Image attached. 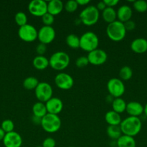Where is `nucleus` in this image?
<instances>
[{"mask_svg":"<svg viewBox=\"0 0 147 147\" xmlns=\"http://www.w3.org/2000/svg\"><path fill=\"white\" fill-rule=\"evenodd\" d=\"M76 2L79 6H86L90 1H89V0H76Z\"/></svg>","mask_w":147,"mask_h":147,"instance_id":"41","label":"nucleus"},{"mask_svg":"<svg viewBox=\"0 0 147 147\" xmlns=\"http://www.w3.org/2000/svg\"><path fill=\"white\" fill-rule=\"evenodd\" d=\"M35 95L39 102L45 103L53 97V88L49 83L40 82L35 89Z\"/></svg>","mask_w":147,"mask_h":147,"instance_id":"7","label":"nucleus"},{"mask_svg":"<svg viewBox=\"0 0 147 147\" xmlns=\"http://www.w3.org/2000/svg\"><path fill=\"white\" fill-rule=\"evenodd\" d=\"M144 114H145V116L147 117V103H146V105L144 106Z\"/></svg>","mask_w":147,"mask_h":147,"instance_id":"44","label":"nucleus"},{"mask_svg":"<svg viewBox=\"0 0 147 147\" xmlns=\"http://www.w3.org/2000/svg\"><path fill=\"white\" fill-rule=\"evenodd\" d=\"M133 8L139 13H144L147 11V2L144 0H137L133 1Z\"/></svg>","mask_w":147,"mask_h":147,"instance_id":"31","label":"nucleus"},{"mask_svg":"<svg viewBox=\"0 0 147 147\" xmlns=\"http://www.w3.org/2000/svg\"><path fill=\"white\" fill-rule=\"evenodd\" d=\"M5 134H6L5 132H4V131L1 129V128L0 127V142H1V141H3L4 136H5Z\"/></svg>","mask_w":147,"mask_h":147,"instance_id":"43","label":"nucleus"},{"mask_svg":"<svg viewBox=\"0 0 147 147\" xmlns=\"http://www.w3.org/2000/svg\"><path fill=\"white\" fill-rule=\"evenodd\" d=\"M126 31H132L135 28V23L133 20H128L126 22L123 23Z\"/></svg>","mask_w":147,"mask_h":147,"instance_id":"38","label":"nucleus"},{"mask_svg":"<svg viewBox=\"0 0 147 147\" xmlns=\"http://www.w3.org/2000/svg\"><path fill=\"white\" fill-rule=\"evenodd\" d=\"M70 147H74V146H70Z\"/></svg>","mask_w":147,"mask_h":147,"instance_id":"46","label":"nucleus"},{"mask_svg":"<svg viewBox=\"0 0 147 147\" xmlns=\"http://www.w3.org/2000/svg\"><path fill=\"white\" fill-rule=\"evenodd\" d=\"M35 147H42V146H35Z\"/></svg>","mask_w":147,"mask_h":147,"instance_id":"45","label":"nucleus"},{"mask_svg":"<svg viewBox=\"0 0 147 147\" xmlns=\"http://www.w3.org/2000/svg\"><path fill=\"white\" fill-rule=\"evenodd\" d=\"M78 7H79V5H78L77 2L74 0H70V1H66L64 4L65 10L69 13H73L75 11H76Z\"/></svg>","mask_w":147,"mask_h":147,"instance_id":"33","label":"nucleus"},{"mask_svg":"<svg viewBox=\"0 0 147 147\" xmlns=\"http://www.w3.org/2000/svg\"><path fill=\"white\" fill-rule=\"evenodd\" d=\"M89 63L93 65H102L108 60V54L106 52L101 49H96L88 53L86 56Z\"/></svg>","mask_w":147,"mask_h":147,"instance_id":"13","label":"nucleus"},{"mask_svg":"<svg viewBox=\"0 0 147 147\" xmlns=\"http://www.w3.org/2000/svg\"><path fill=\"white\" fill-rule=\"evenodd\" d=\"M37 30L34 26L27 24L20 27L18 30V36L25 42H33L37 39Z\"/></svg>","mask_w":147,"mask_h":147,"instance_id":"9","label":"nucleus"},{"mask_svg":"<svg viewBox=\"0 0 147 147\" xmlns=\"http://www.w3.org/2000/svg\"><path fill=\"white\" fill-rule=\"evenodd\" d=\"M33 65L38 70H43L49 66V59L44 55H37L33 60Z\"/></svg>","mask_w":147,"mask_h":147,"instance_id":"21","label":"nucleus"},{"mask_svg":"<svg viewBox=\"0 0 147 147\" xmlns=\"http://www.w3.org/2000/svg\"><path fill=\"white\" fill-rule=\"evenodd\" d=\"M66 45L72 49L79 48V37L75 34H70L66 38Z\"/></svg>","mask_w":147,"mask_h":147,"instance_id":"28","label":"nucleus"},{"mask_svg":"<svg viewBox=\"0 0 147 147\" xmlns=\"http://www.w3.org/2000/svg\"><path fill=\"white\" fill-rule=\"evenodd\" d=\"M40 82L38 81L37 78H36L35 77H33V76H30V77H27L23 80V87L26 89V90H35L36 88V87L37 86V85L39 84Z\"/></svg>","mask_w":147,"mask_h":147,"instance_id":"27","label":"nucleus"},{"mask_svg":"<svg viewBox=\"0 0 147 147\" xmlns=\"http://www.w3.org/2000/svg\"><path fill=\"white\" fill-rule=\"evenodd\" d=\"M144 107L141 103L137 101H131L127 103L126 110L129 116H133V117H138L144 113Z\"/></svg>","mask_w":147,"mask_h":147,"instance_id":"16","label":"nucleus"},{"mask_svg":"<svg viewBox=\"0 0 147 147\" xmlns=\"http://www.w3.org/2000/svg\"><path fill=\"white\" fill-rule=\"evenodd\" d=\"M126 32L123 23L118 20L108 24L106 28L107 35L114 42L122 41L126 35Z\"/></svg>","mask_w":147,"mask_h":147,"instance_id":"2","label":"nucleus"},{"mask_svg":"<svg viewBox=\"0 0 147 147\" xmlns=\"http://www.w3.org/2000/svg\"><path fill=\"white\" fill-rule=\"evenodd\" d=\"M56 142L54 139L51 137H48L43 140L42 147H56Z\"/></svg>","mask_w":147,"mask_h":147,"instance_id":"36","label":"nucleus"},{"mask_svg":"<svg viewBox=\"0 0 147 147\" xmlns=\"http://www.w3.org/2000/svg\"><path fill=\"white\" fill-rule=\"evenodd\" d=\"M105 120L109 126H120L122 121L120 115L112 110L107 112L105 116Z\"/></svg>","mask_w":147,"mask_h":147,"instance_id":"20","label":"nucleus"},{"mask_svg":"<svg viewBox=\"0 0 147 147\" xmlns=\"http://www.w3.org/2000/svg\"><path fill=\"white\" fill-rule=\"evenodd\" d=\"M46 50H47L46 45L43 44V43H40L36 47V52L37 53V55H43L46 53Z\"/></svg>","mask_w":147,"mask_h":147,"instance_id":"37","label":"nucleus"},{"mask_svg":"<svg viewBox=\"0 0 147 147\" xmlns=\"http://www.w3.org/2000/svg\"><path fill=\"white\" fill-rule=\"evenodd\" d=\"M102 16L104 21L106 22L108 24H110V23L116 21L117 11H115V9L112 8V7H106L102 11Z\"/></svg>","mask_w":147,"mask_h":147,"instance_id":"24","label":"nucleus"},{"mask_svg":"<svg viewBox=\"0 0 147 147\" xmlns=\"http://www.w3.org/2000/svg\"><path fill=\"white\" fill-rule=\"evenodd\" d=\"M28 11L35 17H42L47 11V2L43 0H33L27 6Z\"/></svg>","mask_w":147,"mask_h":147,"instance_id":"10","label":"nucleus"},{"mask_svg":"<svg viewBox=\"0 0 147 147\" xmlns=\"http://www.w3.org/2000/svg\"><path fill=\"white\" fill-rule=\"evenodd\" d=\"M127 103L121 98H114V100L112 102V111L116 113H123L126 110Z\"/></svg>","mask_w":147,"mask_h":147,"instance_id":"25","label":"nucleus"},{"mask_svg":"<svg viewBox=\"0 0 147 147\" xmlns=\"http://www.w3.org/2000/svg\"><path fill=\"white\" fill-rule=\"evenodd\" d=\"M88 64H89V63L87 57L86 56H81V57H78L76 60V65L79 68L86 67L88 65Z\"/></svg>","mask_w":147,"mask_h":147,"instance_id":"35","label":"nucleus"},{"mask_svg":"<svg viewBox=\"0 0 147 147\" xmlns=\"http://www.w3.org/2000/svg\"><path fill=\"white\" fill-rule=\"evenodd\" d=\"M99 18V11L95 6L85 7L79 14V20L86 26L95 25Z\"/></svg>","mask_w":147,"mask_h":147,"instance_id":"5","label":"nucleus"},{"mask_svg":"<svg viewBox=\"0 0 147 147\" xmlns=\"http://www.w3.org/2000/svg\"><path fill=\"white\" fill-rule=\"evenodd\" d=\"M79 47L84 51L90 52L97 49L99 45V38L93 32H86L79 37Z\"/></svg>","mask_w":147,"mask_h":147,"instance_id":"4","label":"nucleus"},{"mask_svg":"<svg viewBox=\"0 0 147 147\" xmlns=\"http://www.w3.org/2000/svg\"><path fill=\"white\" fill-rule=\"evenodd\" d=\"M15 22L19 27H22L27 24V17L25 13L22 11H18L14 16Z\"/></svg>","mask_w":147,"mask_h":147,"instance_id":"30","label":"nucleus"},{"mask_svg":"<svg viewBox=\"0 0 147 147\" xmlns=\"http://www.w3.org/2000/svg\"><path fill=\"white\" fill-rule=\"evenodd\" d=\"M131 49L137 54H144L147 52V40L142 37L136 38L132 41Z\"/></svg>","mask_w":147,"mask_h":147,"instance_id":"17","label":"nucleus"},{"mask_svg":"<svg viewBox=\"0 0 147 147\" xmlns=\"http://www.w3.org/2000/svg\"><path fill=\"white\" fill-rule=\"evenodd\" d=\"M1 128L6 134L10 133V132L14 131V124L12 120H10V119H6V120L3 121L2 123H1Z\"/></svg>","mask_w":147,"mask_h":147,"instance_id":"32","label":"nucleus"},{"mask_svg":"<svg viewBox=\"0 0 147 147\" xmlns=\"http://www.w3.org/2000/svg\"><path fill=\"white\" fill-rule=\"evenodd\" d=\"M117 147H136V142L133 137L122 134L116 141Z\"/></svg>","mask_w":147,"mask_h":147,"instance_id":"22","label":"nucleus"},{"mask_svg":"<svg viewBox=\"0 0 147 147\" xmlns=\"http://www.w3.org/2000/svg\"><path fill=\"white\" fill-rule=\"evenodd\" d=\"M45 104H46L48 113L58 115L63 110V101L59 98L52 97L46 103H45Z\"/></svg>","mask_w":147,"mask_h":147,"instance_id":"15","label":"nucleus"},{"mask_svg":"<svg viewBox=\"0 0 147 147\" xmlns=\"http://www.w3.org/2000/svg\"><path fill=\"white\" fill-rule=\"evenodd\" d=\"M33 116H36L42 119L44 117L46 114L48 113L47 109H46V104L42 102H36L34 105L33 106Z\"/></svg>","mask_w":147,"mask_h":147,"instance_id":"23","label":"nucleus"},{"mask_svg":"<svg viewBox=\"0 0 147 147\" xmlns=\"http://www.w3.org/2000/svg\"><path fill=\"white\" fill-rule=\"evenodd\" d=\"M96 7H97V9L99 10V11H103V10L106 8L107 6H106V4H105V2H104V1H99V2L97 3Z\"/></svg>","mask_w":147,"mask_h":147,"instance_id":"40","label":"nucleus"},{"mask_svg":"<svg viewBox=\"0 0 147 147\" xmlns=\"http://www.w3.org/2000/svg\"><path fill=\"white\" fill-rule=\"evenodd\" d=\"M104 2L106 4L107 7H112L113 8L115 6L119 3L118 0H104Z\"/></svg>","mask_w":147,"mask_h":147,"instance_id":"39","label":"nucleus"},{"mask_svg":"<svg viewBox=\"0 0 147 147\" xmlns=\"http://www.w3.org/2000/svg\"><path fill=\"white\" fill-rule=\"evenodd\" d=\"M107 88L110 95L115 98H120L125 91V87L123 82L120 78H112L108 80Z\"/></svg>","mask_w":147,"mask_h":147,"instance_id":"8","label":"nucleus"},{"mask_svg":"<svg viewBox=\"0 0 147 147\" xmlns=\"http://www.w3.org/2000/svg\"><path fill=\"white\" fill-rule=\"evenodd\" d=\"M70 63V57L66 53L58 51L53 53L49 59V65L57 71L65 70Z\"/></svg>","mask_w":147,"mask_h":147,"instance_id":"3","label":"nucleus"},{"mask_svg":"<svg viewBox=\"0 0 147 147\" xmlns=\"http://www.w3.org/2000/svg\"><path fill=\"white\" fill-rule=\"evenodd\" d=\"M42 128L45 131L53 134L57 132L61 126V120L58 115L47 113L41 120Z\"/></svg>","mask_w":147,"mask_h":147,"instance_id":"6","label":"nucleus"},{"mask_svg":"<svg viewBox=\"0 0 147 147\" xmlns=\"http://www.w3.org/2000/svg\"><path fill=\"white\" fill-rule=\"evenodd\" d=\"M42 22L44 24V26H52V24L54 22V16L49 13H46L43 17H41Z\"/></svg>","mask_w":147,"mask_h":147,"instance_id":"34","label":"nucleus"},{"mask_svg":"<svg viewBox=\"0 0 147 147\" xmlns=\"http://www.w3.org/2000/svg\"><path fill=\"white\" fill-rule=\"evenodd\" d=\"M106 132L112 140L117 141L122 135L120 126H108Z\"/></svg>","mask_w":147,"mask_h":147,"instance_id":"26","label":"nucleus"},{"mask_svg":"<svg viewBox=\"0 0 147 147\" xmlns=\"http://www.w3.org/2000/svg\"><path fill=\"white\" fill-rule=\"evenodd\" d=\"M120 127L122 134L134 137L141 131L142 122L138 117L128 116L126 119L122 120Z\"/></svg>","mask_w":147,"mask_h":147,"instance_id":"1","label":"nucleus"},{"mask_svg":"<svg viewBox=\"0 0 147 147\" xmlns=\"http://www.w3.org/2000/svg\"><path fill=\"white\" fill-rule=\"evenodd\" d=\"M55 37L56 31L52 26L43 25L37 32V39L43 44H50L54 40Z\"/></svg>","mask_w":147,"mask_h":147,"instance_id":"11","label":"nucleus"},{"mask_svg":"<svg viewBox=\"0 0 147 147\" xmlns=\"http://www.w3.org/2000/svg\"><path fill=\"white\" fill-rule=\"evenodd\" d=\"M2 142L5 147H21L22 138L17 132L12 131L6 134Z\"/></svg>","mask_w":147,"mask_h":147,"instance_id":"14","label":"nucleus"},{"mask_svg":"<svg viewBox=\"0 0 147 147\" xmlns=\"http://www.w3.org/2000/svg\"><path fill=\"white\" fill-rule=\"evenodd\" d=\"M32 120H33V123H35V124H40V123H41L42 119H40V118L36 117V116H33V119H32Z\"/></svg>","mask_w":147,"mask_h":147,"instance_id":"42","label":"nucleus"},{"mask_svg":"<svg viewBox=\"0 0 147 147\" xmlns=\"http://www.w3.org/2000/svg\"><path fill=\"white\" fill-rule=\"evenodd\" d=\"M55 84L61 90H69L74 84V80L71 76L66 73H60L57 74L54 79Z\"/></svg>","mask_w":147,"mask_h":147,"instance_id":"12","label":"nucleus"},{"mask_svg":"<svg viewBox=\"0 0 147 147\" xmlns=\"http://www.w3.org/2000/svg\"><path fill=\"white\" fill-rule=\"evenodd\" d=\"M133 76V70L129 66H123L119 71V77L121 80L127 81L129 80Z\"/></svg>","mask_w":147,"mask_h":147,"instance_id":"29","label":"nucleus"},{"mask_svg":"<svg viewBox=\"0 0 147 147\" xmlns=\"http://www.w3.org/2000/svg\"><path fill=\"white\" fill-rule=\"evenodd\" d=\"M133 15L132 9L128 5H122L117 11V19L122 23L131 20Z\"/></svg>","mask_w":147,"mask_h":147,"instance_id":"18","label":"nucleus"},{"mask_svg":"<svg viewBox=\"0 0 147 147\" xmlns=\"http://www.w3.org/2000/svg\"><path fill=\"white\" fill-rule=\"evenodd\" d=\"M64 9V4L61 0H50L47 2L48 13L53 16L60 14Z\"/></svg>","mask_w":147,"mask_h":147,"instance_id":"19","label":"nucleus"}]
</instances>
